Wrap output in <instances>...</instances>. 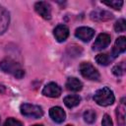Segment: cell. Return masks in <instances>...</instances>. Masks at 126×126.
<instances>
[{
	"mask_svg": "<svg viewBox=\"0 0 126 126\" xmlns=\"http://www.w3.org/2000/svg\"><path fill=\"white\" fill-rule=\"evenodd\" d=\"M0 69L5 73L13 75L17 79H22L25 76V71L21 65L10 58H6L0 62Z\"/></svg>",
	"mask_w": 126,
	"mask_h": 126,
	"instance_id": "cell-1",
	"label": "cell"
},
{
	"mask_svg": "<svg viewBox=\"0 0 126 126\" xmlns=\"http://www.w3.org/2000/svg\"><path fill=\"white\" fill-rule=\"evenodd\" d=\"M94 100L100 106H108L114 102L115 96L108 87H103L95 92L94 94Z\"/></svg>",
	"mask_w": 126,
	"mask_h": 126,
	"instance_id": "cell-2",
	"label": "cell"
},
{
	"mask_svg": "<svg viewBox=\"0 0 126 126\" xmlns=\"http://www.w3.org/2000/svg\"><path fill=\"white\" fill-rule=\"evenodd\" d=\"M81 75L91 81H98L99 73L98 71L90 63V62H82L79 67Z\"/></svg>",
	"mask_w": 126,
	"mask_h": 126,
	"instance_id": "cell-3",
	"label": "cell"
},
{
	"mask_svg": "<svg viewBox=\"0 0 126 126\" xmlns=\"http://www.w3.org/2000/svg\"><path fill=\"white\" fill-rule=\"evenodd\" d=\"M22 115L26 117L32 118H40L43 115V110L39 105L30 104V103H23L20 107Z\"/></svg>",
	"mask_w": 126,
	"mask_h": 126,
	"instance_id": "cell-4",
	"label": "cell"
},
{
	"mask_svg": "<svg viewBox=\"0 0 126 126\" xmlns=\"http://www.w3.org/2000/svg\"><path fill=\"white\" fill-rule=\"evenodd\" d=\"M110 41H111V37L108 33L105 32L99 33L93 44V50H96V51L102 50L109 45Z\"/></svg>",
	"mask_w": 126,
	"mask_h": 126,
	"instance_id": "cell-5",
	"label": "cell"
},
{
	"mask_svg": "<svg viewBox=\"0 0 126 126\" xmlns=\"http://www.w3.org/2000/svg\"><path fill=\"white\" fill-rule=\"evenodd\" d=\"M34 10L44 20H50L51 19V8L47 2H44V1L36 2L34 4Z\"/></svg>",
	"mask_w": 126,
	"mask_h": 126,
	"instance_id": "cell-6",
	"label": "cell"
},
{
	"mask_svg": "<svg viewBox=\"0 0 126 126\" xmlns=\"http://www.w3.org/2000/svg\"><path fill=\"white\" fill-rule=\"evenodd\" d=\"M90 18L94 22H106L113 19L112 13L102 10V9H95L90 14Z\"/></svg>",
	"mask_w": 126,
	"mask_h": 126,
	"instance_id": "cell-7",
	"label": "cell"
},
{
	"mask_svg": "<svg viewBox=\"0 0 126 126\" xmlns=\"http://www.w3.org/2000/svg\"><path fill=\"white\" fill-rule=\"evenodd\" d=\"M75 35H76L77 38L81 39L82 41L88 42L94 37V31L92 28H89V27H80V28L76 29Z\"/></svg>",
	"mask_w": 126,
	"mask_h": 126,
	"instance_id": "cell-8",
	"label": "cell"
},
{
	"mask_svg": "<svg viewBox=\"0 0 126 126\" xmlns=\"http://www.w3.org/2000/svg\"><path fill=\"white\" fill-rule=\"evenodd\" d=\"M61 88L56 83H48L42 90V94L48 97H58L61 94Z\"/></svg>",
	"mask_w": 126,
	"mask_h": 126,
	"instance_id": "cell-9",
	"label": "cell"
},
{
	"mask_svg": "<svg viewBox=\"0 0 126 126\" xmlns=\"http://www.w3.org/2000/svg\"><path fill=\"white\" fill-rule=\"evenodd\" d=\"M53 34L58 42H63L69 36V29L65 25H58L53 30Z\"/></svg>",
	"mask_w": 126,
	"mask_h": 126,
	"instance_id": "cell-10",
	"label": "cell"
},
{
	"mask_svg": "<svg viewBox=\"0 0 126 126\" xmlns=\"http://www.w3.org/2000/svg\"><path fill=\"white\" fill-rule=\"evenodd\" d=\"M49 116L56 123H62L66 118V113L60 106H53L49 109Z\"/></svg>",
	"mask_w": 126,
	"mask_h": 126,
	"instance_id": "cell-11",
	"label": "cell"
},
{
	"mask_svg": "<svg viewBox=\"0 0 126 126\" xmlns=\"http://www.w3.org/2000/svg\"><path fill=\"white\" fill-rule=\"evenodd\" d=\"M9 23H10V15L9 12L0 5V34L4 33L8 27H9Z\"/></svg>",
	"mask_w": 126,
	"mask_h": 126,
	"instance_id": "cell-12",
	"label": "cell"
},
{
	"mask_svg": "<svg viewBox=\"0 0 126 126\" xmlns=\"http://www.w3.org/2000/svg\"><path fill=\"white\" fill-rule=\"evenodd\" d=\"M126 50V38L125 36H119L112 48V58L117 57L119 54L123 53Z\"/></svg>",
	"mask_w": 126,
	"mask_h": 126,
	"instance_id": "cell-13",
	"label": "cell"
},
{
	"mask_svg": "<svg viewBox=\"0 0 126 126\" xmlns=\"http://www.w3.org/2000/svg\"><path fill=\"white\" fill-rule=\"evenodd\" d=\"M66 89L68 91H71V92H80L82 89H83V84L82 82L77 79V78H74V77H71V78H68L66 84Z\"/></svg>",
	"mask_w": 126,
	"mask_h": 126,
	"instance_id": "cell-14",
	"label": "cell"
},
{
	"mask_svg": "<svg viewBox=\"0 0 126 126\" xmlns=\"http://www.w3.org/2000/svg\"><path fill=\"white\" fill-rule=\"evenodd\" d=\"M124 97L121 99L120 104L116 108V117H117V122L120 126H123L125 124V102H124Z\"/></svg>",
	"mask_w": 126,
	"mask_h": 126,
	"instance_id": "cell-15",
	"label": "cell"
},
{
	"mask_svg": "<svg viewBox=\"0 0 126 126\" xmlns=\"http://www.w3.org/2000/svg\"><path fill=\"white\" fill-rule=\"evenodd\" d=\"M63 102L68 108H73L81 102V97L78 94H70L64 97Z\"/></svg>",
	"mask_w": 126,
	"mask_h": 126,
	"instance_id": "cell-16",
	"label": "cell"
},
{
	"mask_svg": "<svg viewBox=\"0 0 126 126\" xmlns=\"http://www.w3.org/2000/svg\"><path fill=\"white\" fill-rule=\"evenodd\" d=\"M95 62L99 65H102V66H107L111 61H112V57L106 53H99L95 56Z\"/></svg>",
	"mask_w": 126,
	"mask_h": 126,
	"instance_id": "cell-17",
	"label": "cell"
},
{
	"mask_svg": "<svg viewBox=\"0 0 126 126\" xmlns=\"http://www.w3.org/2000/svg\"><path fill=\"white\" fill-rule=\"evenodd\" d=\"M83 117H84V120H85L87 123L92 124V123H94V122L95 121L96 114H95V112H94V110H92V109H88V110H86V111L84 112Z\"/></svg>",
	"mask_w": 126,
	"mask_h": 126,
	"instance_id": "cell-18",
	"label": "cell"
},
{
	"mask_svg": "<svg viewBox=\"0 0 126 126\" xmlns=\"http://www.w3.org/2000/svg\"><path fill=\"white\" fill-rule=\"evenodd\" d=\"M125 70H126V68H125V63H124V62H121V63H118L117 65H115V66L112 68V73H113L115 76H117V77H121V76L124 75Z\"/></svg>",
	"mask_w": 126,
	"mask_h": 126,
	"instance_id": "cell-19",
	"label": "cell"
},
{
	"mask_svg": "<svg viewBox=\"0 0 126 126\" xmlns=\"http://www.w3.org/2000/svg\"><path fill=\"white\" fill-rule=\"evenodd\" d=\"M126 30V21L124 19H119L114 24V31L116 32H122Z\"/></svg>",
	"mask_w": 126,
	"mask_h": 126,
	"instance_id": "cell-20",
	"label": "cell"
},
{
	"mask_svg": "<svg viewBox=\"0 0 126 126\" xmlns=\"http://www.w3.org/2000/svg\"><path fill=\"white\" fill-rule=\"evenodd\" d=\"M102 4L107 5V6L113 8L115 10H120L121 7L123 6V1H121V0H119V1H117V0H113V1H102Z\"/></svg>",
	"mask_w": 126,
	"mask_h": 126,
	"instance_id": "cell-21",
	"label": "cell"
},
{
	"mask_svg": "<svg viewBox=\"0 0 126 126\" xmlns=\"http://www.w3.org/2000/svg\"><path fill=\"white\" fill-rule=\"evenodd\" d=\"M3 126H23V123L13 117H10L5 121Z\"/></svg>",
	"mask_w": 126,
	"mask_h": 126,
	"instance_id": "cell-22",
	"label": "cell"
},
{
	"mask_svg": "<svg viewBox=\"0 0 126 126\" xmlns=\"http://www.w3.org/2000/svg\"><path fill=\"white\" fill-rule=\"evenodd\" d=\"M101 125L102 126H113L112 120L110 118V116L108 114H104L102 117V121H101Z\"/></svg>",
	"mask_w": 126,
	"mask_h": 126,
	"instance_id": "cell-23",
	"label": "cell"
},
{
	"mask_svg": "<svg viewBox=\"0 0 126 126\" xmlns=\"http://www.w3.org/2000/svg\"><path fill=\"white\" fill-rule=\"evenodd\" d=\"M32 126H43V125H41V124H35V125H32Z\"/></svg>",
	"mask_w": 126,
	"mask_h": 126,
	"instance_id": "cell-24",
	"label": "cell"
},
{
	"mask_svg": "<svg viewBox=\"0 0 126 126\" xmlns=\"http://www.w3.org/2000/svg\"><path fill=\"white\" fill-rule=\"evenodd\" d=\"M66 126H73V125H66Z\"/></svg>",
	"mask_w": 126,
	"mask_h": 126,
	"instance_id": "cell-25",
	"label": "cell"
},
{
	"mask_svg": "<svg viewBox=\"0 0 126 126\" xmlns=\"http://www.w3.org/2000/svg\"><path fill=\"white\" fill-rule=\"evenodd\" d=\"M0 120H1V119H0Z\"/></svg>",
	"mask_w": 126,
	"mask_h": 126,
	"instance_id": "cell-26",
	"label": "cell"
}]
</instances>
